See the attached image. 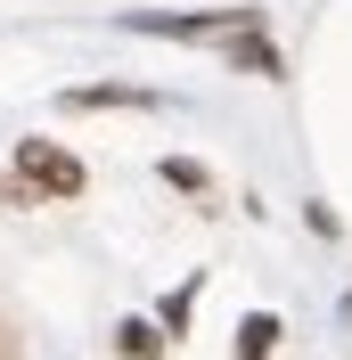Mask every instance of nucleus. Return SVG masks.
Instances as JSON below:
<instances>
[{
  "mask_svg": "<svg viewBox=\"0 0 352 360\" xmlns=\"http://www.w3.org/2000/svg\"><path fill=\"white\" fill-rule=\"evenodd\" d=\"M164 344H172V336H164L156 319H123V328H115V352H123V360H156Z\"/></svg>",
  "mask_w": 352,
  "mask_h": 360,
  "instance_id": "obj_5",
  "label": "nucleus"
},
{
  "mask_svg": "<svg viewBox=\"0 0 352 360\" xmlns=\"http://www.w3.org/2000/svg\"><path fill=\"white\" fill-rule=\"evenodd\" d=\"M0 205H25V188H17V180H8V172H0Z\"/></svg>",
  "mask_w": 352,
  "mask_h": 360,
  "instance_id": "obj_9",
  "label": "nucleus"
},
{
  "mask_svg": "<svg viewBox=\"0 0 352 360\" xmlns=\"http://www.w3.org/2000/svg\"><path fill=\"white\" fill-rule=\"evenodd\" d=\"M66 107H156V90H123V82H82V90H66Z\"/></svg>",
  "mask_w": 352,
  "mask_h": 360,
  "instance_id": "obj_4",
  "label": "nucleus"
},
{
  "mask_svg": "<svg viewBox=\"0 0 352 360\" xmlns=\"http://www.w3.org/2000/svg\"><path fill=\"white\" fill-rule=\"evenodd\" d=\"M221 49H230V66H246V74H279V49L254 41V33H238V41H221Z\"/></svg>",
  "mask_w": 352,
  "mask_h": 360,
  "instance_id": "obj_6",
  "label": "nucleus"
},
{
  "mask_svg": "<svg viewBox=\"0 0 352 360\" xmlns=\"http://www.w3.org/2000/svg\"><path fill=\"white\" fill-rule=\"evenodd\" d=\"M270 352H279V311H254L230 344V360H270Z\"/></svg>",
  "mask_w": 352,
  "mask_h": 360,
  "instance_id": "obj_3",
  "label": "nucleus"
},
{
  "mask_svg": "<svg viewBox=\"0 0 352 360\" xmlns=\"http://www.w3.org/2000/svg\"><path fill=\"white\" fill-rule=\"evenodd\" d=\"M17 188L25 197H82L90 172L58 148V139H17Z\"/></svg>",
  "mask_w": 352,
  "mask_h": 360,
  "instance_id": "obj_1",
  "label": "nucleus"
},
{
  "mask_svg": "<svg viewBox=\"0 0 352 360\" xmlns=\"http://www.w3.org/2000/svg\"><path fill=\"white\" fill-rule=\"evenodd\" d=\"M164 180H172V188H189V197H205V188H213V172H205L197 156H164Z\"/></svg>",
  "mask_w": 352,
  "mask_h": 360,
  "instance_id": "obj_7",
  "label": "nucleus"
},
{
  "mask_svg": "<svg viewBox=\"0 0 352 360\" xmlns=\"http://www.w3.org/2000/svg\"><path fill=\"white\" fill-rule=\"evenodd\" d=\"M189 303H197V278H189V287H180L172 303H164V328H172V336H180V328H189Z\"/></svg>",
  "mask_w": 352,
  "mask_h": 360,
  "instance_id": "obj_8",
  "label": "nucleus"
},
{
  "mask_svg": "<svg viewBox=\"0 0 352 360\" xmlns=\"http://www.w3.org/2000/svg\"><path fill=\"white\" fill-rule=\"evenodd\" d=\"M254 8H205V17H132V33H172V41H238L254 33Z\"/></svg>",
  "mask_w": 352,
  "mask_h": 360,
  "instance_id": "obj_2",
  "label": "nucleus"
}]
</instances>
